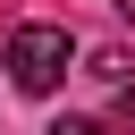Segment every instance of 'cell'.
<instances>
[{"label":"cell","mask_w":135,"mask_h":135,"mask_svg":"<svg viewBox=\"0 0 135 135\" xmlns=\"http://www.w3.org/2000/svg\"><path fill=\"white\" fill-rule=\"evenodd\" d=\"M68 59H76V42H68V25H51V17H34V25L8 34V76H17V93H51V84L68 76Z\"/></svg>","instance_id":"cell-1"},{"label":"cell","mask_w":135,"mask_h":135,"mask_svg":"<svg viewBox=\"0 0 135 135\" xmlns=\"http://www.w3.org/2000/svg\"><path fill=\"white\" fill-rule=\"evenodd\" d=\"M84 76H101V84H118V93H127V84H135V59L110 42V51H93V68H84Z\"/></svg>","instance_id":"cell-2"},{"label":"cell","mask_w":135,"mask_h":135,"mask_svg":"<svg viewBox=\"0 0 135 135\" xmlns=\"http://www.w3.org/2000/svg\"><path fill=\"white\" fill-rule=\"evenodd\" d=\"M51 135H110V127H101V118H59Z\"/></svg>","instance_id":"cell-3"},{"label":"cell","mask_w":135,"mask_h":135,"mask_svg":"<svg viewBox=\"0 0 135 135\" xmlns=\"http://www.w3.org/2000/svg\"><path fill=\"white\" fill-rule=\"evenodd\" d=\"M118 127H135V84H127V93H118Z\"/></svg>","instance_id":"cell-4"},{"label":"cell","mask_w":135,"mask_h":135,"mask_svg":"<svg viewBox=\"0 0 135 135\" xmlns=\"http://www.w3.org/2000/svg\"><path fill=\"white\" fill-rule=\"evenodd\" d=\"M118 8H127V17H135V0H118Z\"/></svg>","instance_id":"cell-5"}]
</instances>
